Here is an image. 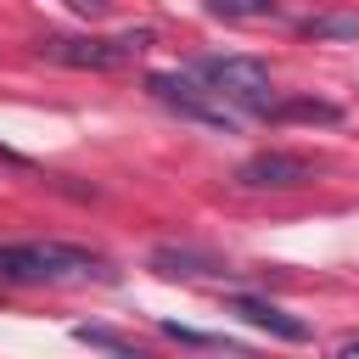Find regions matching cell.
I'll list each match as a JSON object with an SVG mask.
<instances>
[{"instance_id":"8fae6325","label":"cell","mask_w":359,"mask_h":359,"mask_svg":"<svg viewBox=\"0 0 359 359\" xmlns=\"http://www.w3.org/2000/svg\"><path fill=\"white\" fill-rule=\"evenodd\" d=\"M163 337H168V342H185V348H236V353H241V342H230V337H213V331L174 325V320H163Z\"/></svg>"},{"instance_id":"6da1fadb","label":"cell","mask_w":359,"mask_h":359,"mask_svg":"<svg viewBox=\"0 0 359 359\" xmlns=\"http://www.w3.org/2000/svg\"><path fill=\"white\" fill-rule=\"evenodd\" d=\"M0 280L6 286H45V280H101L112 286L118 269L73 241H0Z\"/></svg>"},{"instance_id":"52a82bcc","label":"cell","mask_w":359,"mask_h":359,"mask_svg":"<svg viewBox=\"0 0 359 359\" xmlns=\"http://www.w3.org/2000/svg\"><path fill=\"white\" fill-rule=\"evenodd\" d=\"M230 314H241L247 325H258V331H269V337H280V342H309V325L297 320V314H286L280 303H269V297H252V292H236L230 303H224Z\"/></svg>"},{"instance_id":"7c38bea8","label":"cell","mask_w":359,"mask_h":359,"mask_svg":"<svg viewBox=\"0 0 359 359\" xmlns=\"http://www.w3.org/2000/svg\"><path fill=\"white\" fill-rule=\"evenodd\" d=\"M73 337H79V342H90V348H112V353H135V342H129V337H118L112 325H79Z\"/></svg>"},{"instance_id":"4fadbf2b","label":"cell","mask_w":359,"mask_h":359,"mask_svg":"<svg viewBox=\"0 0 359 359\" xmlns=\"http://www.w3.org/2000/svg\"><path fill=\"white\" fill-rule=\"evenodd\" d=\"M67 6H73V11H79V17H90V22H95V17H107V11H112V0H67Z\"/></svg>"},{"instance_id":"5bb4252c","label":"cell","mask_w":359,"mask_h":359,"mask_svg":"<svg viewBox=\"0 0 359 359\" xmlns=\"http://www.w3.org/2000/svg\"><path fill=\"white\" fill-rule=\"evenodd\" d=\"M337 353H359V337H342V342H337Z\"/></svg>"},{"instance_id":"9c48e42d","label":"cell","mask_w":359,"mask_h":359,"mask_svg":"<svg viewBox=\"0 0 359 359\" xmlns=\"http://www.w3.org/2000/svg\"><path fill=\"white\" fill-rule=\"evenodd\" d=\"M264 118H275V123H342V107L337 101H275Z\"/></svg>"},{"instance_id":"277c9868","label":"cell","mask_w":359,"mask_h":359,"mask_svg":"<svg viewBox=\"0 0 359 359\" xmlns=\"http://www.w3.org/2000/svg\"><path fill=\"white\" fill-rule=\"evenodd\" d=\"M146 95L163 101L168 112H180V118H191V123H208V129H224V135L241 123V112H236L230 101H219L196 73H151V79H146Z\"/></svg>"},{"instance_id":"3957f363","label":"cell","mask_w":359,"mask_h":359,"mask_svg":"<svg viewBox=\"0 0 359 359\" xmlns=\"http://www.w3.org/2000/svg\"><path fill=\"white\" fill-rule=\"evenodd\" d=\"M157 34L151 28H123L112 39L101 34H45L39 39V56L45 62H62V67H90V73H112V67H129Z\"/></svg>"},{"instance_id":"ba28073f","label":"cell","mask_w":359,"mask_h":359,"mask_svg":"<svg viewBox=\"0 0 359 359\" xmlns=\"http://www.w3.org/2000/svg\"><path fill=\"white\" fill-rule=\"evenodd\" d=\"M297 34H303V39H359V11H348V6H331V11L297 17Z\"/></svg>"},{"instance_id":"8992f818","label":"cell","mask_w":359,"mask_h":359,"mask_svg":"<svg viewBox=\"0 0 359 359\" xmlns=\"http://www.w3.org/2000/svg\"><path fill=\"white\" fill-rule=\"evenodd\" d=\"M157 275H168V280H219V275H230L224 269V258L219 252H202V247H151V258H146Z\"/></svg>"},{"instance_id":"7a4b0ae2","label":"cell","mask_w":359,"mask_h":359,"mask_svg":"<svg viewBox=\"0 0 359 359\" xmlns=\"http://www.w3.org/2000/svg\"><path fill=\"white\" fill-rule=\"evenodd\" d=\"M191 73L219 95L230 101L241 118H264L275 107V84H269V67L258 56H196Z\"/></svg>"},{"instance_id":"5b68a950","label":"cell","mask_w":359,"mask_h":359,"mask_svg":"<svg viewBox=\"0 0 359 359\" xmlns=\"http://www.w3.org/2000/svg\"><path fill=\"white\" fill-rule=\"evenodd\" d=\"M314 174H320L314 157H297V151L269 146V151H252L236 168V185L241 191H297V185H314Z\"/></svg>"},{"instance_id":"30bf717a","label":"cell","mask_w":359,"mask_h":359,"mask_svg":"<svg viewBox=\"0 0 359 359\" xmlns=\"http://www.w3.org/2000/svg\"><path fill=\"white\" fill-rule=\"evenodd\" d=\"M208 11L224 22H264V17H280V0H208Z\"/></svg>"}]
</instances>
